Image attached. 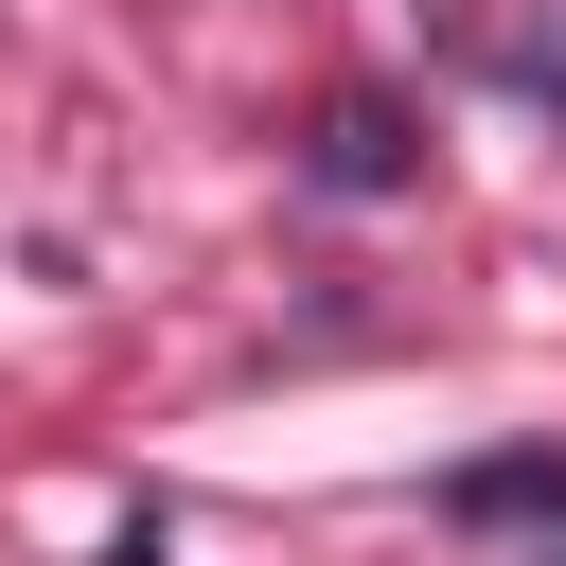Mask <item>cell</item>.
I'll use <instances>...</instances> for the list:
<instances>
[{
	"mask_svg": "<svg viewBox=\"0 0 566 566\" xmlns=\"http://www.w3.org/2000/svg\"><path fill=\"white\" fill-rule=\"evenodd\" d=\"M407 177H424V124H407L389 88H336V106H318V142H301V195L371 212V195H407Z\"/></svg>",
	"mask_w": 566,
	"mask_h": 566,
	"instance_id": "6da1fadb",
	"label": "cell"
},
{
	"mask_svg": "<svg viewBox=\"0 0 566 566\" xmlns=\"http://www.w3.org/2000/svg\"><path fill=\"white\" fill-rule=\"evenodd\" d=\"M478 53H495V71L531 88V106H566V35H478Z\"/></svg>",
	"mask_w": 566,
	"mask_h": 566,
	"instance_id": "3957f363",
	"label": "cell"
},
{
	"mask_svg": "<svg viewBox=\"0 0 566 566\" xmlns=\"http://www.w3.org/2000/svg\"><path fill=\"white\" fill-rule=\"evenodd\" d=\"M442 531H566V442H495L442 478Z\"/></svg>",
	"mask_w": 566,
	"mask_h": 566,
	"instance_id": "7a4b0ae2",
	"label": "cell"
},
{
	"mask_svg": "<svg viewBox=\"0 0 566 566\" xmlns=\"http://www.w3.org/2000/svg\"><path fill=\"white\" fill-rule=\"evenodd\" d=\"M548 566H566V548H548Z\"/></svg>",
	"mask_w": 566,
	"mask_h": 566,
	"instance_id": "277c9868",
	"label": "cell"
}]
</instances>
